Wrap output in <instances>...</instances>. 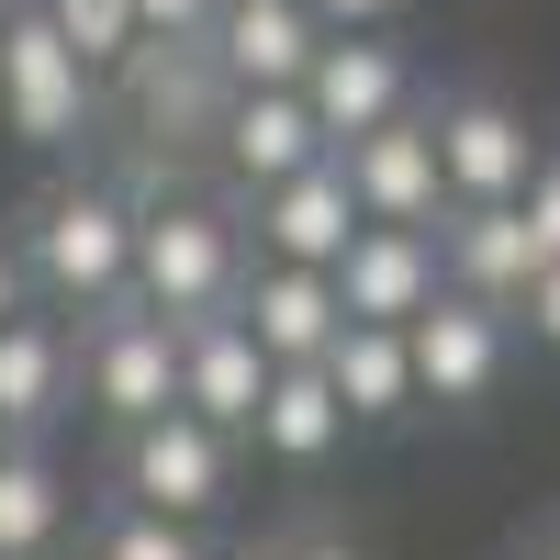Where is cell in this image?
Segmentation results:
<instances>
[{"mask_svg":"<svg viewBox=\"0 0 560 560\" xmlns=\"http://www.w3.org/2000/svg\"><path fill=\"white\" fill-rule=\"evenodd\" d=\"M23 280H45L57 303H113L124 269H135V213L113 191H45L23 213Z\"/></svg>","mask_w":560,"mask_h":560,"instance_id":"1","label":"cell"},{"mask_svg":"<svg viewBox=\"0 0 560 560\" xmlns=\"http://www.w3.org/2000/svg\"><path fill=\"white\" fill-rule=\"evenodd\" d=\"M124 292L147 303V314H168V325L224 314V303H236V236H224V213H191V202L135 213V269H124Z\"/></svg>","mask_w":560,"mask_h":560,"instance_id":"2","label":"cell"},{"mask_svg":"<svg viewBox=\"0 0 560 560\" xmlns=\"http://www.w3.org/2000/svg\"><path fill=\"white\" fill-rule=\"evenodd\" d=\"M0 124H12L23 147H68V135H90V68L68 57V34L45 12L0 23Z\"/></svg>","mask_w":560,"mask_h":560,"instance_id":"3","label":"cell"},{"mask_svg":"<svg viewBox=\"0 0 560 560\" xmlns=\"http://www.w3.org/2000/svg\"><path fill=\"white\" fill-rule=\"evenodd\" d=\"M224 427H202L191 404H168V415H147V427H124V493L147 504V516H213L224 504Z\"/></svg>","mask_w":560,"mask_h":560,"instance_id":"4","label":"cell"},{"mask_svg":"<svg viewBox=\"0 0 560 560\" xmlns=\"http://www.w3.org/2000/svg\"><path fill=\"white\" fill-rule=\"evenodd\" d=\"M404 359H415V404H482L504 370V325L471 292H438L427 314H404Z\"/></svg>","mask_w":560,"mask_h":560,"instance_id":"5","label":"cell"},{"mask_svg":"<svg viewBox=\"0 0 560 560\" xmlns=\"http://www.w3.org/2000/svg\"><path fill=\"white\" fill-rule=\"evenodd\" d=\"M325 280H337L348 325H404V314L438 303V247H427V224H359Z\"/></svg>","mask_w":560,"mask_h":560,"instance_id":"6","label":"cell"},{"mask_svg":"<svg viewBox=\"0 0 560 560\" xmlns=\"http://www.w3.org/2000/svg\"><path fill=\"white\" fill-rule=\"evenodd\" d=\"M359 191H348V168L337 158H303L292 179H269L258 191V247L269 258H292V269H337V247L359 236Z\"/></svg>","mask_w":560,"mask_h":560,"instance_id":"7","label":"cell"},{"mask_svg":"<svg viewBox=\"0 0 560 560\" xmlns=\"http://www.w3.org/2000/svg\"><path fill=\"white\" fill-rule=\"evenodd\" d=\"M90 404H102L113 427L168 415L179 404V325L168 314H113L102 337H90Z\"/></svg>","mask_w":560,"mask_h":560,"instance_id":"8","label":"cell"},{"mask_svg":"<svg viewBox=\"0 0 560 560\" xmlns=\"http://www.w3.org/2000/svg\"><path fill=\"white\" fill-rule=\"evenodd\" d=\"M348 191H359V213L370 224H438V202H448V179H438V135L427 124H370V135H348Z\"/></svg>","mask_w":560,"mask_h":560,"instance_id":"9","label":"cell"},{"mask_svg":"<svg viewBox=\"0 0 560 560\" xmlns=\"http://www.w3.org/2000/svg\"><path fill=\"white\" fill-rule=\"evenodd\" d=\"M427 135H438V179H448V202H516L527 168H538L527 124L504 113V102H448Z\"/></svg>","mask_w":560,"mask_h":560,"instance_id":"10","label":"cell"},{"mask_svg":"<svg viewBox=\"0 0 560 560\" xmlns=\"http://www.w3.org/2000/svg\"><path fill=\"white\" fill-rule=\"evenodd\" d=\"M202 34H213V68L236 90H303L314 45H325L314 34V0H224Z\"/></svg>","mask_w":560,"mask_h":560,"instance_id":"11","label":"cell"},{"mask_svg":"<svg viewBox=\"0 0 560 560\" xmlns=\"http://www.w3.org/2000/svg\"><path fill=\"white\" fill-rule=\"evenodd\" d=\"M258 393H269V348L236 314H191L179 325V404H191L202 427H247Z\"/></svg>","mask_w":560,"mask_h":560,"instance_id":"12","label":"cell"},{"mask_svg":"<svg viewBox=\"0 0 560 560\" xmlns=\"http://www.w3.org/2000/svg\"><path fill=\"white\" fill-rule=\"evenodd\" d=\"M236 325L269 348V370H303V359H325V337H337V280L325 269H292V258H269L258 280H247V303H236Z\"/></svg>","mask_w":560,"mask_h":560,"instance_id":"13","label":"cell"},{"mask_svg":"<svg viewBox=\"0 0 560 560\" xmlns=\"http://www.w3.org/2000/svg\"><path fill=\"white\" fill-rule=\"evenodd\" d=\"M303 113L325 124V147L337 135H370V124H393L404 113V57L393 45H314V68H303Z\"/></svg>","mask_w":560,"mask_h":560,"instance_id":"14","label":"cell"},{"mask_svg":"<svg viewBox=\"0 0 560 560\" xmlns=\"http://www.w3.org/2000/svg\"><path fill=\"white\" fill-rule=\"evenodd\" d=\"M213 135H224V168L258 179V191H269V179H292L303 158H325V124L303 113V90H236Z\"/></svg>","mask_w":560,"mask_h":560,"instance_id":"15","label":"cell"},{"mask_svg":"<svg viewBox=\"0 0 560 560\" xmlns=\"http://www.w3.org/2000/svg\"><path fill=\"white\" fill-rule=\"evenodd\" d=\"M258 448L269 459H292V471H314V459H337V438H348V404H337V382L303 359V370H269V393H258Z\"/></svg>","mask_w":560,"mask_h":560,"instance_id":"16","label":"cell"},{"mask_svg":"<svg viewBox=\"0 0 560 560\" xmlns=\"http://www.w3.org/2000/svg\"><path fill=\"white\" fill-rule=\"evenodd\" d=\"M314 370L337 382L348 427H382V415H404V404H415V359H404V325H337Z\"/></svg>","mask_w":560,"mask_h":560,"instance_id":"17","label":"cell"},{"mask_svg":"<svg viewBox=\"0 0 560 560\" xmlns=\"http://www.w3.org/2000/svg\"><path fill=\"white\" fill-rule=\"evenodd\" d=\"M448 269H459V292H471V303H516L527 269H538L516 202H459V213H448Z\"/></svg>","mask_w":560,"mask_h":560,"instance_id":"18","label":"cell"},{"mask_svg":"<svg viewBox=\"0 0 560 560\" xmlns=\"http://www.w3.org/2000/svg\"><path fill=\"white\" fill-rule=\"evenodd\" d=\"M68 404V337L34 314H0V427H45V415Z\"/></svg>","mask_w":560,"mask_h":560,"instance_id":"19","label":"cell"},{"mask_svg":"<svg viewBox=\"0 0 560 560\" xmlns=\"http://www.w3.org/2000/svg\"><path fill=\"white\" fill-rule=\"evenodd\" d=\"M57 527H68V482L12 438V448H0V560H45Z\"/></svg>","mask_w":560,"mask_h":560,"instance_id":"20","label":"cell"},{"mask_svg":"<svg viewBox=\"0 0 560 560\" xmlns=\"http://www.w3.org/2000/svg\"><path fill=\"white\" fill-rule=\"evenodd\" d=\"M45 23L68 34V57H79L90 79L135 57V0H45Z\"/></svg>","mask_w":560,"mask_h":560,"instance_id":"21","label":"cell"},{"mask_svg":"<svg viewBox=\"0 0 560 560\" xmlns=\"http://www.w3.org/2000/svg\"><path fill=\"white\" fill-rule=\"evenodd\" d=\"M90 560H202V538L179 527V516H147V504H124V516L102 527V549Z\"/></svg>","mask_w":560,"mask_h":560,"instance_id":"22","label":"cell"},{"mask_svg":"<svg viewBox=\"0 0 560 560\" xmlns=\"http://www.w3.org/2000/svg\"><path fill=\"white\" fill-rule=\"evenodd\" d=\"M516 224H527V247H538V269H549V258H560V158H538V168H527Z\"/></svg>","mask_w":560,"mask_h":560,"instance_id":"23","label":"cell"},{"mask_svg":"<svg viewBox=\"0 0 560 560\" xmlns=\"http://www.w3.org/2000/svg\"><path fill=\"white\" fill-rule=\"evenodd\" d=\"M224 0H135V34H202Z\"/></svg>","mask_w":560,"mask_h":560,"instance_id":"24","label":"cell"},{"mask_svg":"<svg viewBox=\"0 0 560 560\" xmlns=\"http://www.w3.org/2000/svg\"><path fill=\"white\" fill-rule=\"evenodd\" d=\"M516 303H527V325H538V337L560 348V258H549V269H527V292H516Z\"/></svg>","mask_w":560,"mask_h":560,"instance_id":"25","label":"cell"},{"mask_svg":"<svg viewBox=\"0 0 560 560\" xmlns=\"http://www.w3.org/2000/svg\"><path fill=\"white\" fill-rule=\"evenodd\" d=\"M314 12H325V23H382L393 0H314Z\"/></svg>","mask_w":560,"mask_h":560,"instance_id":"26","label":"cell"},{"mask_svg":"<svg viewBox=\"0 0 560 560\" xmlns=\"http://www.w3.org/2000/svg\"><path fill=\"white\" fill-rule=\"evenodd\" d=\"M0 314H23V258L0 247Z\"/></svg>","mask_w":560,"mask_h":560,"instance_id":"27","label":"cell"},{"mask_svg":"<svg viewBox=\"0 0 560 560\" xmlns=\"http://www.w3.org/2000/svg\"><path fill=\"white\" fill-rule=\"evenodd\" d=\"M292 560H359V549H348V538H303Z\"/></svg>","mask_w":560,"mask_h":560,"instance_id":"28","label":"cell"},{"mask_svg":"<svg viewBox=\"0 0 560 560\" xmlns=\"http://www.w3.org/2000/svg\"><path fill=\"white\" fill-rule=\"evenodd\" d=\"M0 448H12V427H0Z\"/></svg>","mask_w":560,"mask_h":560,"instance_id":"29","label":"cell"},{"mask_svg":"<svg viewBox=\"0 0 560 560\" xmlns=\"http://www.w3.org/2000/svg\"><path fill=\"white\" fill-rule=\"evenodd\" d=\"M549 560H560V549H549Z\"/></svg>","mask_w":560,"mask_h":560,"instance_id":"30","label":"cell"}]
</instances>
